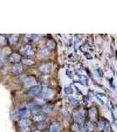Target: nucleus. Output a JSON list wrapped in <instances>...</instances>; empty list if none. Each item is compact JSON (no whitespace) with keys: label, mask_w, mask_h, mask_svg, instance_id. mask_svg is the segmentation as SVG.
Instances as JSON below:
<instances>
[{"label":"nucleus","mask_w":117,"mask_h":132,"mask_svg":"<svg viewBox=\"0 0 117 132\" xmlns=\"http://www.w3.org/2000/svg\"><path fill=\"white\" fill-rule=\"evenodd\" d=\"M20 53L23 56H31L34 55V51H32V48L30 45H26L20 48Z\"/></svg>","instance_id":"nucleus-1"},{"label":"nucleus","mask_w":117,"mask_h":132,"mask_svg":"<svg viewBox=\"0 0 117 132\" xmlns=\"http://www.w3.org/2000/svg\"><path fill=\"white\" fill-rule=\"evenodd\" d=\"M41 93V88L39 86H32L28 91V94L30 96H36V95L40 94Z\"/></svg>","instance_id":"nucleus-2"},{"label":"nucleus","mask_w":117,"mask_h":132,"mask_svg":"<svg viewBox=\"0 0 117 132\" xmlns=\"http://www.w3.org/2000/svg\"><path fill=\"white\" fill-rule=\"evenodd\" d=\"M17 114H18L19 116L28 117V116H30L31 113L27 108H20V109H19L18 111H17Z\"/></svg>","instance_id":"nucleus-3"},{"label":"nucleus","mask_w":117,"mask_h":132,"mask_svg":"<svg viewBox=\"0 0 117 132\" xmlns=\"http://www.w3.org/2000/svg\"><path fill=\"white\" fill-rule=\"evenodd\" d=\"M40 71L43 74H48L50 73L51 71H52V65L48 63V64H43L40 67Z\"/></svg>","instance_id":"nucleus-4"},{"label":"nucleus","mask_w":117,"mask_h":132,"mask_svg":"<svg viewBox=\"0 0 117 132\" xmlns=\"http://www.w3.org/2000/svg\"><path fill=\"white\" fill-rule=\"evenodd\" d=\"M52 93H53V92L51 89L48 88V87H45V88H43L41 91V96L42 98H44V99H48V98H50L52 96Z\"/></svg>","instance_id":"nucleus-5"},{"label":"nucleus","mask_w":117,"mask_h":132,"mask_svg":"<svg viewBox=\"0 0 117 132\" xmlns=\"http://www.w3.org/2000/svg\"><path fill=\"white\" fill-rule=\"evenodd\" d=\"M35 83V79L34 77L29 76L27 78H26V79L24 80V85L26 87H31L33 86V85Z\"/></svg>","instance_id":"nucleus-6"},{"label":"nucleus","mask_w":117,"mask_h":132,"mask_svg":"<svg viewBox=\"0 0 117 132\" xmlns=\"http://www.w3.org/2000/svg\"><path fill=\"white\" fill-rule=\"evenodd\" d=\"M9 61L11 63H18L19 62L21 61V57L20 55L18 54H12L9 56Z\"/></svg>","instance_id":"nucleus-7"},{"label":"nucleus","mask_w":117,"mask_h":132,"mask_svg":"<svg viewBox=\"0 0 117 132\" xmlns=\"http://www.w3.org/2000/svg\"><path fill=\"white\" fill-rule=\"evenodd\" d=\"M60 131V125L57 122H53L49 127V132H59Z\"/></svg>","instance_id":"nucleus-8"},{"label":"nucleus","mask_w":117,"mask_h":132,"mask_svg":"<svg viewBox=\"0 0 117 132\" xmlns=\"http://www.w3.org/2000/svg\"><path fill=\"white\" fill-rule=\"evenodd\" d=\"M20 126L21 128H28L29 125L31 124V122L28 120V119L27 118H24V119H21V120L20 121Z\"/></svg>","instance_id":"nucleus-9"},{"label":"nucleus","mask_w":117,"mask_h":132,"mask_svg":"<svg viewBox=\"0 0 117 132\" xmlns=\"http://www.w3.org/2000/svg\"><path fill=\"white\" fill-rule=\"evenodd\" d=\"M46 46H47V48H48V50H54V48H56V42H55V41H53V40H49V41H48V42H47Z\"/></svg>","instance_id":"nucleus-10"},{"label":"nucleus","mask_w":117,"mask_h":132,"mask_svg":"<svg viewBox=\"0 0 117 132\" xmlns=\"http://www.w3.org/2000/svg\"><path fill=\"white\" fill-rule=\"evenodd\" d=\"M74 116H75L74 117H75L77 122H78L79 123L84 122V116H83V114H81V113L77 112V113H75V114H74Z\"/></svg>","instance_id":"nucleus-11"},{"label":"nucleus","mask_w":117,"mask_h":132,"mask_svg":"<svg viewBox=\"0 0 117 132\" xmlns=\"http://www.w3.org/2000/svg\"><path fill=\"white\" fill-rule=\"evenodd\" d=\"M54 110V106L53 105H49V104H48V105H46L45 107L43 108V109H42V111L44 113H46V114H49Z\"/></svg>","instance_id":"nucleus-12"},{"label":"nucleus","mask_w":117,"mask_h":132,"mask_svg":"<svg viewBox=\"0 0 117 132\" xmlns=\"http://www.w3.org/2000/svg\"><path fill=\"white\" fill-rule=\"evenodd\" d=\"M18 40H19L18 35H12L9 38V42L11 44H16L18 42Z\"/></svg>","instance_id":"nucleus-13"},{"label":"nucleus","mask_w":117,"mask_h":132,"mask_svg":"<svg viewBox=\"0 0 117 132\" xmlns=\"http://www.w3.org/2000/svg\"><path fill=\"white\" fill-rule=\"evenodd\" d=\"M21 62H22V64L23 65H26V66H31L35 63V62L31 59H28V58H25V59H21Z\"/></svg>","instance_id":"nucleus-14"},{"label":"nucleus","mask_w":117,"mask_h":132,"mask_svg":"<svg viewBox=\"0 0 117 132\" xmlns=\"http://www.w3.org/2000/svg\"><path fill=\"white\" fill-rule=\"evenodd\" d=\"M22 70H23L22 65L17 64V65H15L13 67V69H12V71H13V73H15V74H20V72L22 71Z\"/></svg>","instance_id":"nucleus-15"},{"label":"nucleus","mask_w":117,"mask_h":132,"mask_svg":"<svg viewBox=\"0 0 117 132\" xmlns=\"http://www.w3.org/2000/svg\"><path fill=\"white\" fill-rule=\"evenodd\" d=\"M44 119H45V117L43 116H41V114H37V116H34V120L36 121V122H42V121H44Z\"/></svg>","instance_id":"nucleus-16"},{"label":"nucleus","mask_w":117,"mask_h":132,"mask_svg":"<svg viewBox=\"0 0 117 132\" xmlns=\"http://www.w3.org/2000/svg\"><path fill=\"white\" fill-rule=\"evenodd\" d=\"M71 130L73 132H80V127L78 123H74L71 126Z\"/></svg>","instance_id":"nucleus-17"},{"label":"nucleus","mask_w":117,"mask_h":132,"mask_svg":"<svg viewBox=\"0 0 117 132\" xmlns=\"http://www.w3.org/2000/svg\"><path fill=\"white\" fill-rule=\"evenodd\" d=\"M86 129L87 131H93V126L91 122H86Z\"/></svg>","instance_id":"nucleus-18"},{"label":"nucleus","mask_w":117,"mask_h":132,"mask_svg":"<svg viewBox=\"0 0 117 132\" xmlns=\"http://www.w3.org/2000/svg\"><path fill=\"white\" fill-rule=\"evenodd\" d=\"M89 114H90V116L92 117V118H95V116H97L96 109H94V108H92V109H90V111H89Z\"/></svg>","instance_id":"nucleus-19"},{"label":"nucleus","mask_w":117,"mask_h":132,"mask_svg":"<svg viewBox=\"0 0 117 132\" xmlns=\"http://www.w3.org/2000/svg\"><path fill=\"white\" fill-rule=\"evenodd\" d=\"M64 92H65V93H66V94L70 95V94H71V93H73V89H72L71 86H67L66 88L64 89Z\"/></svg>","instance_id":"nucleus-20"},{"label":"nucleus","mask_w":117,"mask_h":132,"mask_svg":"<svg viewBox=\"0 0 117 132\" xmlns=\"http://www.w3.org/2000/svg\"><path fill=\"white\" fill-rule=\"evenodd\" d=\"M69 101L72 105H74V106H76L78 104V101L77 99H75V98H69Z\"/></svg>","instance_id":"nucleus-21"},{"label":"nucleus","mask_w":117,"mask_h":132,"mask_svg":"<svg viewBox=\"0 0 117 132\" xmlns=\"http://www.w3.org/2000/svg\"><path fill=\"white\" fill-rule=\"evenodd\" d=\"M84 55H85V56H86V57L87 59H90V60H91V59H93V56H92V55H91L90 53H88V52H85V53H84Z\"/></svg>","instance_id":"nucleus-22"},{"label":"nucleus","mask_w":117,"mask_h":132,"mask_svg":"<svg viewBox=\"0 0 117 132\" xmlns=\"http://www.w3.org/2000/svg\"><path fill=\"white\" fill-rule=\"evenodd\" d=\"M41 36L39 35H33V41H37L41 38Z\"/></svg>","instance_id":"nucleus-23"},{"label":"nucleus","mask_w":117,"mask_h":132,"mask_svg":"<svg viewBox=\"0 0 117 132\" xmlns=\"http://www.w3.org/2000/svg\"><path fill=\"white\" fill-rule=\"evenodd\" d=\"M35 104H36V105H43L44 101H43V100H37V101H35Z\"/></svg>","instance_id":"nucleus-24"},{"label":"nucleus","mask_w":117,"mask_h":132,"mask_svg":"<svg viewBox=\"0 0 117 132\" xmlns=\"http://www.w3.org/2000/svg\"><path fill=\"white\" fill-rule=\"evenodd\" d=\"M97 72L99 73V77H103L104 76V72H103V71L101 69V68H99V69H97Z\"/></svg>","instance_id":"nucleus-25"},{"label":"nucleus","mask_w":117,"mask_h":132,"mask_svg":"<svg viewBox=\"0 0 117 132\" xmlns=\"http://www.w3.org/2000/svg\"><path fill=\"white\" fill-rule=\"evenodd\" d=\"M99 128L101 130H103L104 128H105V125H104V122H99Z\"/></svg>","instance_id":"nucleus-26"},{"label":"nucleus","mask_w":117,"mask_h":132,"mask_svg":"<svg viewBox=\"0 0 117 132\" xmlns=\"http://www.w3.org/2000/svg\"><path fill=\"white\" fill-rule=\"evenodd\" d=\"M5 43V39L4 37H0V45H4Z\"/></svg>","instance_id":"nucleus-27"},{"label":"nucleus","mask_w":117,"mask_h":132,"mask_svg":"<svg viewBox=\"0 0 117 132\" xmlns=\"http://www.w3.org/2000/svg\"><path fill=\"white\" fill-rule=\"evenodd\" d=\"M66 73H67V76L69 77V78H72L73 77V75H72V72L70 71V70H67V71H66Z\"/></svg>","instance_id":"nucleus-28"},{"label":"nucleus","mask_w":117,"mask_h":132,"mask_svg":"<svg viewBox=\"0 0 117 132\" xmlns=\"http://www.w3.org/2000/svg\"><path fill=\"white\" fill-rule=\"evenodd\" d=\"M4 63H5V60H4L3 58H1V57H0V67H1V66L3 65Z\"/></svg>","instance_id":"nucleus-29"},{"label":"nucleus","mask_w":117,"mask_h":132,"mask_svg":"<svg viewBox=\"0 0 117 132\" xmlns=\"http://www.w3.org/2000/svg\"><path fill=\"white\" fill-rule=\"evenodd\" d=\"M28 130H29L28 128H22V129H21V131L22 132H27Z\"/></svg>","instance_id":"nucleus-30"},{"label":"nucleus","mask_w":117,"mask_h":132,"mask_svg":"<svg viewBox=\"0 0 117 132\" xmlns=\"http://www.w3.org/2000/svg\"><path fill=\"white\" fill-rule=\"evenodd\" d=\"M44 123H45V122H41V123H40V124H41V127H39L40 129H41V128H43L44 126H45V124H44Z\"/></svg>","instance_id":"nucleus-31"},{"label":"nucleus","mask_w":117,"mask_h":132,"mask_svg":"<svg viewBox=\"0 0 117 132\" xmlns=\"http://www.w3.org/2000/svg\"><path fill=\"white\" fill-rule=\"evenodd\" d=\"M33 132H40L39 130H35V131H33Z\"/></svg>","instance_id":"nucleus-32"},{"label":"nucleus","mask_w":117,"mask_h":132,"mask_svg":"<svg viewBox=\"0 0 117 132\" xmlns=\"http://www.w3.org/2000/svg\"><path fill=\"white\" fill-rule=\"evenodd\" d=\"M80 132H86V131H85V130H81V131H80Z\"/></svg>","instance_id":"nucleus-33"}]
</instances>
